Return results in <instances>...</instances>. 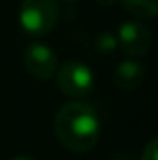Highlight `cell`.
Here are the masks:
<instances>
[{
	"label": "cell",
	"instance_id": "277c9868",
	"mask_svg": "<svg viewBox=\"0 0 158 160\" xmlns=\"http://www.w3.org/2000/svg\"><path fill=\"white\" fill-rule=\"evenodd\" d=\"M22 63L24 69L39 80H48L52 78L58 71V56L56 52L47 47L45 43H30L24 52H22Z\"/></svg>",
	"mask_w": 158,
	"mask_h": 160
},
{
	"label": "cell",
	"instance_id": "30bf717a",
	"mask_svg": "<svg viewBox=\"0 0 158 160\" xmlns=\"http://www.w3.org/2000/svg\"><path fill=\"white\" fill-rule=\"evenodd\" d=\"M65 2H78V0H65Z\"/></svg>",
	"mask_w": 158,
	"mask_h": 160
},
{
	"label": "cell",
	"instance_id": "ba28073f",
	"mask_svg": "<svg viewBox=\"0 0 158 160\" xmlns=\"http://www.w3.org/2000/svg\"><path fill=\"white\" fill-rule=\"evenodd\" d=\"M140 160H158V142H156V138H153V140L145 145V149H143Z\"/></svg>",
	"mask_w": 158,
	"mask_h": 160
},
{
	"label": "cell",
	"instance_id": "3957f363",
	"mask_svg": "<svg viewBox=\"0 0 158 160\" xmlns=\"http://www.w3.org/2000/svg\"><path fill=\"white\" fill-rule=\"evenodd\" d=\"M56 84L62 89V93L82 99L89 95L95 88V75L91 67L80 60H67L62 65H58L56 71Z\"/></svg>",
	"mask_w": 158,
	"mask_h": 160
},
{
	"label": "cell",
	"instance_id": "8992f818",
	"mask_svg": "<svg viewBox=\"0 0 158 160\" xmlns=\"http://www.w3.org/2000/svg\"><path fill=\"white\" fill-rule=\"evenodd\" d=\"M143 77H145V67L141 63L134 60H125L114 71V84L119 89H136L143 82Z\"/></svg>",
	"mask_w": 158,
	"mask_h": 160
},
{
	"label": "cell",
	"instance_id": "7a4b0ae2",
	"mask_svg": "<svg viewBox=\"0 0 158 160\" xmlns=\"http://www.w3.org/2000/svg\"><path fill=\"white\" fill-rule=\"evenodd\" d=\"M58 0H22L19 9V24L32 38L50 34L58 22Z\"/></svg>",
	"mask_w": 158,
	"mask_h": 160
},
{
	"label": "cell",
	"instance_id": "5b68a950",
	"mask_svg": "<svg viewBox=\"0 0 158 160\" xmlns=\"http://www.w3.org/2000/svg\"><path fill=\"white\" fill-rule=\"evenodd\" d=\"M119 47L130 58H141L151 47V32L140 21H126L117 30Z\"/></svg>",
	"mask_w": 158,
	"mask_h": 160
},
{
	"label": "cell",
	"instance_id": "9c48e42d",
	"mask_svg": "<svg viewBox=\"0 0 158 160\" xmlns=\"http://www.w3.org/2000/svg\"><path fill=\"white\" fill-rule=\"evenodd\" d=\"M11 160H34V158H30V157H15V158H11Z\"/></svg>",
	"mask_w": 158,
	"mask_h": 160
},
{
	"label": "cell",
	"instance_id": "52a82bcc",
	"mask_svg": "<svg viewBox=\"0 0 158 160\" xmlns=\"http://www.w3.org/2000/svg\"><path fill=\"white\" fill-rule=\"evenodd\" d=\"M125 9H128L136 17L151 19L158 11V0H119Z\"/></svg>",
	"mask_w": 158,
	"mask_h": 160
},
{
	"label": "cell",
	"instance_id": "6da1fadb",
	"mask_svg": "<svg viewBox=\"0 0 158 160\" xmlns=\"http://www.w3.org/2000/svg\"><path fill=\"white\" fill-rule=\"evenodd\" d=\"M54 134L65 149L84 153L93 149L99 142L101 119L91 104L73 101L58 110L54 118Z\"/></svg>",
	"mask_w": 158,
	"mask_h": 160
}]
</instances>
